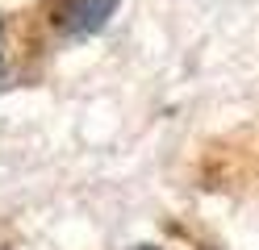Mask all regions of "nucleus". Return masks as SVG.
I'll use <instances>...</instances> for the list:
<instances>
[{"label":"nucleus","instance_id":"obj_1","mask_svg":"<svg viewBox=\"0 0 259 250\" xmlns=\"http://www.w3.org/2000/svg\"><path fill=\"white\" fill-rule=\"evenodd\" d=\"M113 9H117V0H55L51 21L63 33H96L113 17Z\"/></svg>","mask_w":259,"mask_h":250},{"label":"nucleus","instance_id":"obj_2","mask_svg":"<svg viewBox=\"0 0 259 250\" xmlns=\"http://www.w3.org/2000/svg\"><path fill=\"white\" fill-rule=\"evenodd\" d=\"M0 42H5V29H0Z\"/></svg>","mask_w":259,"mask_h":250}]
</instances>
